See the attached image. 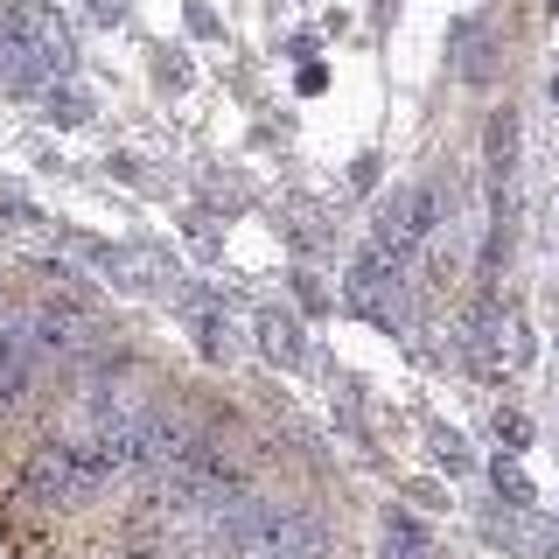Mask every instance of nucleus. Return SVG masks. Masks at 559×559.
I'll list each match as a JSON object with an SVG mask.
<instances>
[{
	"instance_id": "4468645a",
	"label": "nucleus",
	"mask_w": 559,
	"mask_h": 559,
	"mask_svg": "<svg viewBox=\"0 0 559 559\" xmlns=\"http://www.w3.org/2000/svg\"><path fill=\"white\" fill-rule=\"evenodd\" d=\"M489 427H497V441L511 448V454H518L524 441H532V419H524V413H511V406H497V419H489Z\"/></svg>"
},
{
	"instance_id": "423d86ee",
	"label": "nucleus",
	"mask_w": 559,
	"mask_h": 559,
	"mask_svg": "<svg viewBox=\"0 0 559 559\" xmlns=\"http://www.w3.org/2000/svg\"><path fill=\"white\" fill-rule=\"evenodd\" d=\"M483 154H489V182L511 189L518 182V112H489V133H483Z\"/></svg>"
},
{
	"instance_id": "f03ea898",
	"label": "nucleus",
	"mask_w": 559,
	"mask_h": 559,
	"mask_svg": "<svg viewBox=\"0 0 559 559\" xmlns=\"http://www.w3.org/2000/svg\"><path fill=\"white\" fill-rule=\"evenodd\" d=\"M392 266H399V259L364 252L357 266H349V280H343V308L364 314V322H378V329H392V336H406L413 308H406V294H399V273Z\"/></svg>"
},
{
	"instance_id": "9d476101",
	"label": "nucleus",
	"mask_w": 559,
	"mask_h": 559,
	"mask_svg": "<svg viewBox=\"0 0 559 559\" xmlns=\"http://www.w3.org/2000/svg\"><path fill=\"white\" fill-rule=\"evenodd\" d=\"M378 559H441L433 538L419 532L413 518H384V538H378Z\"/></svg>"
},
{
	"instance_id": "2eb2a0df",
	"label": "nucleus",
	"mask_w": 559,
	"mask_h": 559,
	"mask_svg": "<svg viewBox=\"0 0 559 559\" xmlns=\"http://www.w3.org/2000/svg\"><path fill=\"white\" fill-rule=\"evenodd\" d=\"M433 454H441V468H448V476H462V468H468L462 433H448V427H433Z\"/></svg>"
},
{
	"instance_id": "f3484780",
	"label": "nucleus",
	"mask_w": 559,
	"mask_h": 559,
	"mask_svg": "<svg viewBox=\"0 0 559 559\" xmlns=\"http://www.w3.org/2000/svg\"><path fill=\"white\" fill-rule=\"evenodd\" d=\"M552 105H559V78H552Z\"/></svg>"
},
{
	"instance_id": "0eeeda50",
	"label": "nucleus",
	"mask_w": 559,
	"mask_h": 559,
	"mask_svg": "<svg viewBox=\"0 0 559 559\" xmlns=\"http://www.w3.org/2000/svg\"><path fill=\"white\" fill-rule=\"evenodd\" d=\"M189 314H197V349L210 364H224L238 349V329H231V314H224L217 301H210V294H189Z\"/></svg>"
},
{
	"instance_id": "6e6552de",
	"label": "nucleus",
	"mask_w": 559,
	"mask_h": 559,
	"mask_svg": "<svg viewBox=\"0 0 559 559\" xmlns=\"http://www.w3.org/2000/svg\"><path fill=\"white\" fill-rule=\"evenodd\" d=\"M489 532L511 538V546L538 552V559H559V524H538L532 511H511V518H489Z\"/></svg>"
},
{
	"instance_id": "dca6fc26",
	"label": "nucleus",
	"mask_w": 559,
	"mask_h": 559,
	"mask_svg": "<svg viewBox=\"0 0 559 559\" xmlns=\"http://www.w3.org/2000/svg\"><path fill=\"white\" fill-rule=\"evenodd\" d=\"M92 22H127V0H92Z\"/></svg>"
},
{
	"instance_id": "f257e3e1",
	"label": "nucleus",
	"mask_w": 559,
	"mask_h": 559,
	"mask_svg": "<svg viewBox=\"0 0 559 559\" xmlns=\"http://www.w3.org/2000/svg\"><path fill=\"white\" fill-rule=\"evenodd\" d=\"M433 231H441V197H433L427 182H406V189H392V197L378 203V217H371V252L406 259L413 245H427Z\"/></svg>"
},
{
	"instance_id": "7ed1b4c3",
	"label": "nucleus",
	"mask_w": 559,
	"mask_h": 559,
	"mask_svg": "<svg viewBox=\"0 0 559 559\" xmlns=\"http://www.w3.org/2000/svg\"><path fill=\"white\" fill-rule=\"evenodd\" d=\"M0 35H8V43H22L28 57L49 70V84L70 78V63H78L70 28L57 22V8H43V0H8V8H0Z\"/></svg>"
},
{
	"instance_id": "39448f33",
	"label": "nucleus",
	"mask_w": 559,
	"mask_h": 559,
	"mask_svg": "<svg viewBox=\"0 0 559 559\" xmlns=\"http://www.w3.org/2000/svg\"><path fill=\"white\" fill-rule=\"evenodd\" d=\"M28 343L43 357H84V349H98V322L84 301H43L28 322Z\"/></svg>"
},
{
	"instance_id": "ddd939ff",
	"label": "nucleus",
	"mask_w": 559,
	"mask_h": 559,
	"mask_svg": "<svg viewBox=\"0 0 559 559\" xmlns=\"http://www.w3.org/2000/svg\"><path fill=\"white\" fill-rule=\"evenodd\" d=\"M49 119H57V127H84V119H92V98H84V92H57V84H49Z\"/></svg>"
},
{
	"instance_id": "9b49d317",
	"label": "nucleus",
	"mask_w": 559,
	"mask_h": 559,
	"mask_svg": "<svg viewBox=\"0 0 559 559\" xmlns=\"http://www.w3.org/2000/svg\"><path fill=\"white\" fill-rule=\"evenodd\" d=\"M454 70H462L468 84H483V78H489V35H483L476 22L454 28Z\"/></svg>"
},
{
	"instance_id": "f8f14e48",
	"label": "nucleus",
	"mask_w": 559,
	"mask_h": 559,
	"mask_svg": "<svg viewBox=\"0 0 559 559\" xmlns=\"http://www.w3.org/2000/svg\"><path fill=\"white\" fill-rule=\"evenodd\" d=\"M489 483H497V497H511V511H532V476L518 468V454H511V448L489 462Z\"/></svg>"
},
{
	"instance_id": "1a4fd4ad",
	"label": "nucleus",
	"mask_w": 559,
	"mask_h": 559,
	"mask_svg": "<svg viewBox=\"0 0 559 559\" xmlns=\"http://www.w3.org/2000/svg\"><path fill=\"white\" fill-rule=\"evenodd\" d=\"M259 349H266L273 364H287V371H294V364L308 357L301 322H294V314H280V308H266V314H259Z\"/></svg>"
},
{
	"instance_id": "20e7f679",
	"label": "nucleus",
	"mask_w": 559,
	"mask_h": 559,
	"mask_svg": "<svg viewBox=\"0 0 559 559\" xmlns=\"http://www.w3.org/2000/svg\"><path fill=\"white\" fill-rule=\"evenodd\" d=\"M92 476H84V462H78V441H43L28 454V468H22V497L28 503H84L92 497Z\"/></svg>"
}]
</instances>
